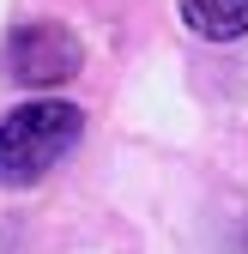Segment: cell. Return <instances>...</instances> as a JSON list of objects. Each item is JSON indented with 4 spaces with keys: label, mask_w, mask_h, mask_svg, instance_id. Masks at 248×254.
Instances as JSON below:
<instances>
[{
    "label": "cell",
    "mask_w": 248,
    "mask_h": 254,
    "mask_svg": "<svg viewBox=\"0 0 248 254\" xmlns=\"http://www.w3.org/2000/svg\"><path fill=\"white\" fill-rule=\"evenodd\" d=\"M79 37L67 24H55V18H30V24H18L12 37H6V49H0V67H6V79L12 85H30V91H49V85H61V79H73L79 73Z\"/></svg>",
    "instance_id": "obj_2"
},
{
    "label": "cell",
    "mask_w": 248,
    "mask_h": 254,
    "mask_svg": "<svg viewBox=\"0 0 248 254\" xmlns=\"http://www.w3.org/2000/svg\"><path fill=\"white\" fill-rule=\"evenodd\" d=\"M182 18H188V30L206 37V43L248 37V0H182Z\"/></svg>",
    "instance_id": "obj_3"
},
{
    "label": "cell",
    "mask_w": 248,
    "mask_h": 254,
    "mask_svg": "<svg viewBox=\"0 0 248 254\" xmlns=\"http://www.w3.org/2000/svg\"><path fill=\"white\" fill-rule=\"evenodd\" d=\"M85 133V115L73 103H24L12 115H0V188H30L43 182L61 157H67Z\"/></svg>",
    "instance_id": "obj_1"
}]
</instances>
